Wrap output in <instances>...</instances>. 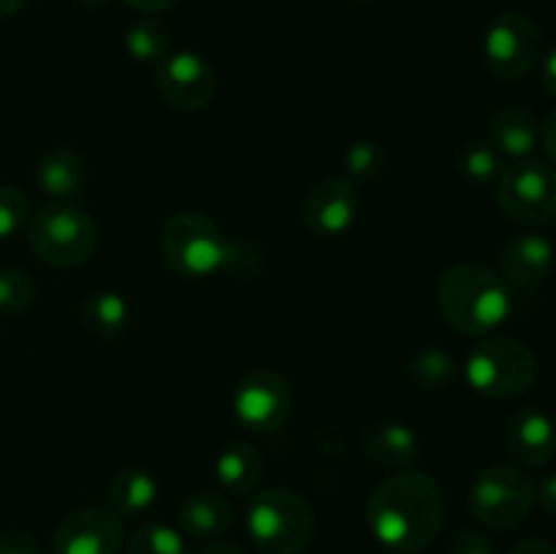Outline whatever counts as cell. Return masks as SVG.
Returning <instances> with one entry per match:
<instances>
[{
	"mask_svg": "<svg viewBox=\"0 0 556 554\" xmlns=\"http://www.w3.org/2000/svg\"><path fill=\"white\" fill-rule=\"evenodd\" d=\"M443 492L427 473L402 470L375 487L367 503L372 536L394 552H421L443 527Z\"/></svg>",
	"mask_w": 556,
	"mask_h": 554,
	"instance_id": "1",
	"label": "cell"
},
{
	"mask_svg": "<svg viewBox=\"0 0 556 554\" xmlns=\"http://www.w3.org/2000/svg\"><path fill=\"white\" fill-rule=\"evenodd\" d=\"M440 313L459 335H489L510 315L508 282L476 264H456L438 286Z\"/></svg>",
	"mask_w": 556,
	"mask_h": 554,
	"instance_id": "2",
	"label": "cell"
},
{
	"mask_svg": "<svg viewBox=\"0 0 556 554\" xmlns=\"http://www.w3.org/2000/svg\"><path fill=\"white\" fill-rule=\"evenodd\" d=\"M248 532L264 554H299L313 541L315 514L293 489H264L248 505Z\"/></svg>",
	"mask_w": 556,
	"mask_h": 554,
	"instance_id": "3",
	"label": "cell"
},
{
	"mask_svg": "<svg viewBox=\"0 0 556 554\" xmlns=\"http://www.w3.org/2000/svg\"><path fill=\"white\" fill-rule=\"evenodd\" d=\"M166 264L182 277H212L233 261V244L220 228L201 212H177L166 221L161 234Z\"/></svg>",
	"mask_w": 556,
	"mask_h": 554,
	"instance_id": "4",
	"label": "cell"
},
{
	"mask_svg": "<svg viewBox=\"0 0 556 554\" xmlns=\"http://www.w3.org/2000/svg\"><path fill=\"white\" fill-rule=\"evenodd\" d=\"M465 378L489 400H510L535 386L538 358L514 337H486L467 356Z\"/></svg>",
	"mask_w": 556,
	"mask_h": 554,
	"instance_id": "5",
	"label": "cell"
},
{
	"mask_svg": "<svg viewBox=\"0 0 556 554\" xmlns=\"http://www.w3.org/2000/svg\"><path fill=\"white\" fill-rule=\"evenodd\" d=\"M27 239H30L33 253L43 264L54 269H71V266L85 264L96 253L98 228L87 212L54 201L33 212L27 221Z\"/></svg>",
	"mask_w": 556,
	"mask_h": 554,
	"instance_id": "6",
	"label": "cell"
},
{
	"mask_svg": "<svg viewBox=\"0 0 556 554\" xmlns=\"http://www.w3.org/2000/svg\"><path fill=\"white\" fill-rule=\"evenodd\" d=\"M535 505V483L514 465L486 467L470 489V511L483 527L514 530Z\"/></svg>",
	"mask_w": 556,
	"mask_h": 554,
	"instance_id": "7",
	"label": "cell"
},
{
	"mask_svg": "<svg viewBox=\"0 0 556 554\" xmlns=\"http://www.w3.org/2000/svg\"><path fill=\"white\" fill-rule=\"evenodd\" d=\"M497 201L505 217L521 226L556 221V168L541 161H516L497 179Z\"/></svg>",
	"mask_w": 556,
	"mask_h": 554,
	"instance_id": "8",
	"label": "cell"
},
{
	"mask_svg": "<svg viewBox=\"0 0 556 554\" xmlns=\"http://www.w3.org/2000/svg\"><path fill=\"white\" fill-rule=\"evenodd\" d=\"M483 60L497 79H525L541 60V27L521 11H503L489 22Z\"/></svg>",
	"mask_w": 556,
	"mask_h": 554,
	"instance_id": "9",
	"label": "cell"
},
{
	"mask_svg": "<svg viewBox=\"0 0 556 554\" xmlns=\"http://www.w3.org/2000/svg\"><path fill=\"white\" fill-rule=\"evenodd\" d=\"M233 416L250 432H277L288 421L293 391L275 369H253L233 389Z\"/></svg>",
	"mask_w": 556,
	"mask_h": 554,
	"instance_id": "10",
	"label": "cell"
},
{
	"mask_svg": "<svg viewBox=\"0 0 556 554\" xmlns=\"http://www.w3.org/2000/svg\"><path fill=\"white\" fill-rule=\"evenodd\" d=\"M157 90L177 112H199L215 96V71L201 54L172 52L157 63Z\"/></svg>",
	"mask_w": 556,
	"mask_h": 554,
	"instance_id": "11",
	"label": "cell"
},
{
	"mask_svg": "<svg viewBox=\"0 0 556 554\" xmlns=\"http://www.w3.org/2000/svg\"><path fill=\"white\" fill-rule=\"evenodd\" d=\"M123 521L112 508L90 505L60 521L54 532V554H119Z\"/></svg>",
	"mask_w": 556,
	"mask_h": 554,
	"instance_id": "12",
	"label": "cell"
},
{
	"mask_svg": "<svg viewBox=\"0 0 556 554\" xmlns=\"http://www.w3.org/2000/svg\"><path fill=\"white\" fill-rule=\"evenodd\" d=\"M358 215V190L348 177H324L307 190L302 204L304 226L315 237L334 239L351 231Z\"/></svg>",
	"mask_w": 556,
	"mask_h": 554,
	"instance_id": "13",
	"label": "cell"
},
{
	"mask_svg": "<svg viewBox=\"0 0 556 554\" xmlns=\"http://www.w3.org/2000/svg\"><path fill=\"white\" fill-rule=\"evenodd\" d=\"M505 451L519 465L541 467L556 454V427L538 407H521L505 424Z\"/></svg>",
	"mask_w": 556,
	"mask_h": 554,
	"instance_id": "14",
	"label": "cell"
},
{
	"mask_svg": "<svg viewBox=\"0 0 556 554\" xmlns=\"http://www.w3.org/2000/svg\"><path fill=\"white\" fill-rule=\"evenodd\" d=\"M554 269V244L541 234H519L503 250L505 280L516 288H532Z\"/></svg>",
	"mask_w": 556,
	"mask_h": 554,
	"instance_id": "15",
	"label": "cell"
},
{
	"mask_svg": "<svg viewBox=\"0 0 556 554\" xmlns=\"http://www.w3.org/2000/svg\"><path fill=\"white\" fill-rule=\"evenodd\" d=\"M541 141V123L527 106H500L489 119V144L503 158L525 161Z\"/></svg>",
	"mask_w": 556,
	"mask_h": 554,
	"instance_id": "16",
	"label": "cell"
},
{
	"mask_svg": "<svg viewBox=\"0 0 556 554\" xmlns=\"http://www.w3.org/2000/svg\"><path fill=\"white\" fill-rule=\"evenodd\" d=\"M36 182L41 193L65 204L85 188V163L74 150H65V147L49 150L43 152L36 166Z\"/></svg>",
	"mask_w": 556,
	"mask_h": 554,
	"instance_id": "17",
	"label": "cell"
},
{
	"mask_svg": "<svg viewBox=\"0 0 556 554\" xmlns=\"http://www.w3.org/2000/svg\"><path fill=\"white\" fill-rule=\"evenodd\" d=\"M233 508L223 494L217 492H195L179 508V525L185 536L199 538V541H215L231 527Z\"/></svg>",
	"mask_w": 556,
	"mask_h": 554,
	"instance_id": "18",
	"label": "cell"
},
{
	"mask_svg": "<svg viewBox=\"0 0 556 554\" xmlns=\"http://www.w3.org/2000/svg\"><path fill=\"white\" fill-rule=\"evenodd\" d=\"M364 454L378 465L407 467L418 456L416 429L400 421L375 424L364 435Z\"/></svg>",
	"mask_w": 556,
	"mask_h": 554,
	"instance_id": "19",
	"label": "cell"
},
{
	"mask_svg": "<svg viewBox=\"0 0 556 554\" xmlns=\"http://www.w3.org/2000/svg\"><path fill=\"white\" fill-rule=\"evenodd\" d=\"M215 473L226 492L250 494L261 483V476H264V459H261L253 445L237 440V443L226 445L217 454Z\"/></svg>",
	"mask_w": 556,
	"mask_h": 554,
	"instance_id": "20",
	"label": "cell"
},
{
	"mask_svg": "<svg viewBox=\"0 0 556 554\" xmlns=\"http://www.w3.org/2000/svg\"><path fill=\"white\" fill-rule=\"evenodd\" d=\"M157 500V481L152 473L141 470V467H128L119 470L109 483V508L119 516H141L150 511Z\"/></svg>",
	"mask_w": 556,
	"mask_h": 554,
	"instance_id": "21",
	"label": "cell"
},
{
	"mask_svg": "<svg viewBox=\"0 0 556 554\" xmlns=\"http://www.w3.org/2000/svg\"><path fill=\"white\" fill-rule=\"evenodd\" d=\"M81 326L96 340H112L128 326V302L117 291H96L81 304Z\"/></svg>",
	"mask_w": 556,
	"mask_h": 554,
	"instance_id": "22",
	"label": "cell"
},
{
	"mask_svg": "<svg viewBox=\"0 0 556 554\" xmlns=\"http://www.w3.org/2000/svg\"><path fill=\"white\" fill-rule=\"evenodd\" d=\"M410 378L418 389L443 391L459 380V362L438 348H424L410 358Z\"/></svg>",
	"mask_w": 556,
	"mask_h": 554,
	"instance_id": "23",
	"label": "cell"
},
{
	"mask_svg": "<svg viewBox=\"0 0 556 554\" xmlns=\"http://www.w3.org/2000/svg\"><path fill=\"white\" fill-rule=\"evenodd\" d=\"M125 49L139 63H161L172 54V33L157 20L134 22L125 30Z\"/></svg>",
	"mask_w": 556,
	"mask_h": 554,
	"instance_id": "24",
	"label": "cell"
},
{
	"mask_svg": "<svg viewBox=\"0 0 556 554\" xmlns=\"http://www.w3.org/2000/svg\"><path fill=\"white\" fill-rule=\"evenodd\" d=\"M456 166H459L462 177L476 185L497 182L500 174L505 172L503 155L489 144V139H476L462 144L459 152H456Z\"/></svg>",
	"mask_w": 556,
	"mask_h": 554,
	"instance_id": "25",
	"label": "cell"
},
{
	"mask_svg": "<svg viewBox=\"0 0 556 554\" xmlns=\"http://www.w3.org/2000/svg\"><path fill=\"white\" fill-rule=\"evenodd\" d=\"M342 163H345V174H342V177L351 179L353 185L369 182V179H375L380 172H383L386 152L378 141H369V139L353 141V144L345 150Z\"/></svg>",
	"mask_w": 556,
	"mask_h": 554,
	"instance_id": "26",
	"label": "cell"
},
{
	"mask_svg": "<svg viewBox=\"0 0 556 554\" xmlns=\"http://www.w3.org/2000/svg\"><path fill=\"white\" fill-rule=\"evenodd\" d=\"M128 554H190L188 543L166 525H144L128 538Z\"/></svg>",
	"mask_w": 556,
	"mask_h": 554,
	"instance_id": "27",
	"label": "cell"
},
{
	"mask_svg": "<svg viewBox=\"0 0 556 554\" xmlns=\"http://www.w3.org/2000/svg\"><path fill=\"white\" fill-rule=\"evenodd\" d=\"M36 299V282L22 269H0V315H20Z\"/></svg>",
	"mask_w": 556,
	"mask_h": 554,
	"instance_id": "28",
	"label": "cell"
},
{
	"mask_svg": "<svg viewBox=\"0 0 556 554\" xmlns=\"http://www.w3.org/2000/svg\"><path fill=\"white\" fill-rule=\"evenodd\" d=\"M27 199L22 190L0 185V239H9L27 223Z\"/></svg>",
	"mask_w": 556,
	"mask_h": 554,
	"instance_id": "29",
	"label": "cell"
},
{
	"mask_svg": "<svg viewBox=\"0 0 556 554\" xmlns=\"http://www.w3.org/2000/svg\"><path fill=\"white\" fill-rule=\"evenodd\" d=\"M451 554H497L494 543L478 530H462L451 543Z\"/></svg>",
	"mask_w": 556,
	"mask_h": 554,
	"instance_id": "30",
	"label": "cell"
},
{
	"mask_svg": "<svg viewBox=\"0 0 556 554\" xmlns=\"http://www.w3.org/2000/svg\"><path fill=\"white\" fill-rule=\"evenodd\" d=\"M0 554H41L30 532L9 530L0 536Z\"/></svg>",
	"mask_w": 556,
	"mask_h": 554,
	"instance_id": "31",
	"label": "cell"
},
{
	"mask_svg": "<svg viewBox=\"0 0 556 554\" xmlns=\"http://www.w3.org/2000/svg\"><path fill=\"white\" fill-rule=\"evenodd\" d=\"M535 503L541 505L546 514L556 516V473H554V476H548L546 481H543L541 487L535 489Z\"/></svg>",
	"mask_w": 556,
	"mask_h": 554,
	"instance_id": "32",
	"label": "cell"
},
{
	"mask_svg": "<svg viewBox=\"0 0 556 554\" xmlns=\"http://www.w3.org/2000/svg\"><path fill=\"white\" fill-rule=\"evenodd\" d=\"M541 81L552 96H556V43H552L546 54L541 60Z\"/></svg>",
	"mask_w": 556,
	"mask_h": 554,
	"instance_id": "33",
	"label": "cell"
},
{
	"mask_svg": "<svg viewBox=\"0 0 556 554\" xmlns=\"http://www.w3.org/2000/svg\"><path fill=\"white\" fill-rule=\"evenodd\" d=\"M541 141L546 155L556 163V109L541 123Z\"/></svg>",
	"mask_w": 556,
	"mask_h": 554,
	"instance_id": "34",
	"label": "cell"
},
{
	"mask_svg": "<svg viewBox=\"0 0 556 554\" xmlns=\"http://www.w3.org/2000/svg\"><path fill=\"white\" fill-rule=\"evenodd\" d=\"M125 3L134 11H139V14H163V11L172 9L177 0H125Z\"/></svg>",
	"mask_w": 556,
	"mask_h": 554,
	"instance_id": "35",
	"label": "cell"
},
{
	"mask_svg": "<svg viewBox=\"0 0 556 554\" xmlns=\"http://www.w3.org/2000/svg\"><path fill=\"white\" fill-rule=\"evenodd\" d=\"M508 554H556L554 543L543 541V538H530V541L519 543L516 549H510Z\"/></svg>",
	"mask_w": 556,
	"mask_h": 554,
	"instance_id": "36",
	"label": "cell"
},
{
	"mask_svg": "<svg viewBox=\"0 0 556 554\" xmlns=\"http://www.w3.org/2000/svg\"><path fill=\"white\" fill-rule=\"evenodd\" d=\"M199 554H244V549L233 541H212Z\"/></svg>",
	"mask_w": 556,
	"mask_h": 554,
	"instance_id": "37",
	"label": "cell"
},
{
	"mask_svg": "<svg viewBox=\"0 0 556 554\" xmlns=\"http://www.w3.org/2000/svg\"><path fill=\"white\" fill-rule=\"evenodd\" d=\"M25 5V0H0V20H5V16L16 14V11Z\"/></svg>",
	"mask_w": 556,
	"mask_h": 554,
	"instance_id": "38",
	"label": "cell"
},
{
	"mask_svg": "<svg viewBox=\"0 0 556 554\" xmlns=\"http://www.w3.org/2000/svg\"><path fill=\"white\" fill-rule=\"evenodd\" d=\"M81 5H87V9H101V5H106L109 0H79Z\"/></svg>",
	"mask_w": 556,
	"mask_h": 554,
	"instance_id": "39",
	"label": "cell"
},
{
	"mask_svg": "<svg viewBox=\"0 0 556 554\" xmlns=\"http://www.w3.org/2000/svg\"><path fill=\"white\" fill-rule=\"evenodd\" d=\"M353 3H375V0H353Z\"/></svg>",
	"mask_w": 556,
	"mask_h": 554,
	"instance_id": "40",
	"label": "cell"
}]
</instances>
